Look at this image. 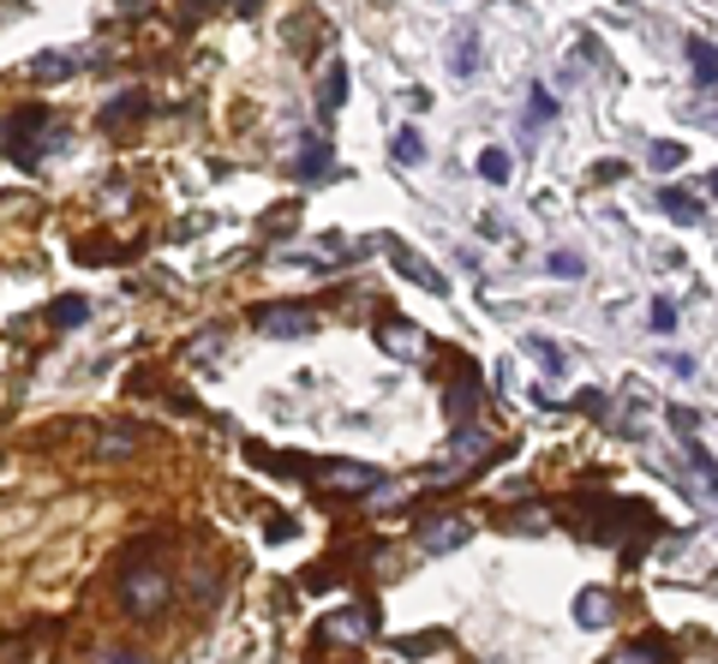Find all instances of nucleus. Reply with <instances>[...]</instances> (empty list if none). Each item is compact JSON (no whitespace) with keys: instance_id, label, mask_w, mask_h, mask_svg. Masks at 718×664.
<instances>
[{"instance_id":"1","label":"nucleus","mask_w":718,"mask_h":664,"mask_svg":"<svg viewBox=\"0 0 718 664\" xmlns=\"http://www.w3.org/2000/svg\"><path fill=\"white\" fill-rule=\"evenodd\" d=\"M169 598H174L169 569L144 563V569H126V574H120V605H126V617H157Z\"/></svg>"},{"instance_id":"2","label":"nucleus","mask_w":718,"mask_h":664,"mask_svg":"<svg viewBox=\"0 0 718 664\" xmlns=\"http://www.w3.org/2000/svg\"><path fill=\"white\" fill-rule=\"evenodd\" d=\"M491 450H497V438L479 426V419L455 426V438H449V455H443L438 467H431V485H449V474H467V467H479Z\"/></svg>"},{"instance_id":"3","label":"nucleus","mask_w":718,"mask_h":664,"mask_svg":"<svg viewBox=\"0 0 718 664\" xmlns=\"http://www.w3.org/2000/svg\"><path fill=\"white\" fill-rule=\"evenodd\" d=\"M252 329H264L269 341H305V336H317V317H312V305H258L252 312Z\"/></svg>"},{"instance_id":"4","label":"nucleus","mask_w":718,"mask_h":664,"mask_svg":"<svg viewBox=\"0 0 718 664\" xmlns=\"http://www.w3.org/2000/svg\"><path fill=\"white\" fill-rule=\"evenodd\" d=\"M671 426H676V438H683V450H688V467L700 474V497H713V503H718V462L707 455V443L695 438V431H700L695 413H688V407H671Z\"/></svg>"},{"instance_id":"5","label":"nucleus","mask_w":718,"mask_h":664,"mask_svg":"<svg viewBox=\"0 0 718 664\" xmlns=\"http://www.w3.org/2000/svg\"><path fill=\"white\" fill-rule=\"evenodd\" d=\"M378 240L390 246V264H395V276H407V282H414V288H426V293H449V288H443V270H438V264H426L414 246H402V240H390V234H378Z\"/></svg>"},{"instance_id":"6","label":"nucleus","mask_w":718,"mask_h":664,"mask_svg":"<svg viewBox=\"0 0 718 664\" xmlns=\"http://www.w3.org/2000/svg\"><path fill=\"white\" fill-rule=\"evenodd\" d=\"M467 539H473V521L467 515H438V521L419 527V551H431V557L455 551V545H467Z\"/></svg>"},{"instance_id":"7","label":"nucleus","mask_w":718,"mask_h":664,"mask_svg":"<svg viewBox=\"0 0 718 664\" xmlns=\"http://www.w3.org/2000/svg\"><path fill=\"white\" fill-rule=\"evenodd\" d=\"M378 348L395 353V360H419V353H426V329L407 324V317H383L378 324Z\"/></svg>"},{"instance_id":"8","label":"nucleus","mask_w":718,"mask_h":664,"mask_svg":"<svg viewBox=\"0 0 718 664\" xmlns=\"http://www.w3.org/2000/svg\"><path fill=\"white\" fill-rule=\"evenodd\" d=\"M317 474H324V485H336V491H383V474L378 467H366V462H324L317 467Z\"/></svg>"},{"instance_id":"9","label":"nucleus","mask_w":718,"mask_h":664,"mask_svg":"<svg viewBox=\"0 0 718 664\" xmlns=\"http://www.w3.org/2000/svg\"><path fill=\"white\" fill-rule=\"evenodd\" d=\"M449 72H455V79H473V72H479V31H473V24H461V31L449 36Z\"/></svg>"},{"instance_id":"10","label":"nucleus","mask_w":718,"mask_h":664,"mask_svg":"<svg viewBox=\"0 0 718 664\" xmlns=\"http://www.w3.org/2000/svg\"><path fill=\"white\" fill-rule=\"evenodd\" d=\"M659 210L671 215L676 228H700V222H707V203L688 198V191H676V186H664V191H659Z\"/></svg>"},{"instance_id":"11","label":"nucleus","mask_w":718,"mask_h":664,"mask_svg":"<svg viewBox=\"0 0 718 664\" xmlns=\"http://www.w3.org/2000/svg\"><path fill=\"white\" fill-rule=\"evenodd\" d=\"M341 102H348V67H341V60H329V67H324V84H317V108H324V120H336Z\"/></svg>"},{"instance_id":"12","label":"nucleus","mask_w":718,"mask_h":664,"mask_svg":"<svg viewBox=\"0 0 718 664\" xmlns=\"http://www.w3.org/2000/svg\"><path fill=\"white\" fill-rule=\"evenodd\" d=\"M144 114H150V96L144 91H126V96H114L108 108H102V126L114 132V126H132V120H144Z\"/></svg>"},{"instance_id":"13","label":"nucleus","mask_w":718,"mask_h":664,"mask_svg":"<svg viewBox=\"0 0 718 664\" xmlns=\"http://www.w3.org/2000/svg\"><path fill=\"white\" fill-rule=\"evenodd\" d=\"M473 407H479V383H473L467 365H461L455 383H449V419H461V426H467V419H473Z\"/></svg>"},{"instance_id":"14","label":"nucleus","mask_w":718,"mask_h":664,"mask_svg":"<svg viewBox=\"0 0 718 664\" xmlns=\"http://www.w3.org/2000/svg\"><path fill=\"white\" fill-rule=\"evenodd\" d=\"M575 622H581V629H605L611 622V593H599V586L575 593Z\"/></svg>"},{"instance_id":"15","label":"nucleus","mask_w":718,"mask_h":664,"mask_svg":"<svg viewBox=\"0 0 718 664\" xmlns=\"http://www.w3.org/2000/svg\"><path fill=\"white\" fill-rule=\"evenodd\" d=\"M688 72H695V84H718V48L707 43V36H688Z\"/></svg>"},{"instance_id":"16","label":"nucleus","mask_w":718,"mask_h":664,"mask_svg":"<svg viewBox=\"0 0 718 664\" xmlns=\"http://www.w3.org/2000/svg\"><path fill=\"white\" fill-rule=\"evenodd\" d=\"M688 162V144H676V138H652L647 144V168L652 174H676Z\"/></svg>"},{"instance_id":"17","label":"nucleus","mask_w":718,"mask_h":664,"mask_svg":"<svg viewBox=\"0 0 718 664\" xmlns=\"http://www.w3.org/2000/svg\"><path fill=\"white\" fill-rule=\"evenodd\" d=\"M324 168H329V138L312 132L305 138V150H300V162H293V174H300V180H317Z\"/></svg>"},{"instance_id":"18","label":"nucleus","mask_w":718,"mask_h":664,"mask_svg":"<svg viewBox=\"0 0 718 664\" xmlns=\"http://www.w3.org/2000/svg\"><path fill=\"white\" fill-rule=\"evenodd\" d=\"M132 450H138V426H108V431L96 438V455H102V462H120V455H132Z\"/></svg>"},{"instance_id":"19","label":"nucleus","mask_w":718,"mask_h":664,"mask_svg":"<svg viewBox=\"0 0 718 664\" xmlns=\"http://www.w3.org/2000/svg\"><path fill=\"white\" fill-rule=\"evenodd\" d=\"M96 55H36L31 60V79H67V72H79V67H90Z\"/></svg>"},{"instance_id":"20","label":"nucleus","mask_w":718,"mask_h":664,"mask_svg":"<svg viewBox=\"0 0 718 664\" xmlns=\"http://www.w3.org/2000/svg\"><path fill=\"white\" fill-rule=\"evenodd\" d=\"M390 150H395V162H402V168H426V138H419V126H402Z\"/></svg>"},{"instance_id":"21","label":"nucleus","mask_w":718,"mask_h":664,"mask_svg":"<svg viewBox=\"0 0 718 664\" xmlns=\"http://www.w3.org/2000/svg\"><path fill=\"white\" fill-rule=\"evenodd\" d=\"M366 617H359V610H336V617L324 622V641H366Z\"/></svg>"},{"instance_id":"22","label":"nucleus","mask_w":718,"mask_h":664,"mask_svg":"<svg viewBox=\"0 0 718 664\" xmlns=\"http://www.w3.org/2000/svg\"><path fill=\"white\" fill-rule=\"evenodd\" d=\"M84 317H90V305L79 300V293H67V300H55V305H48V324H55V329H79Z\"/></svg>"},{"instance_id":"23","label":"nucleus","mask_w":718,"mask_h":664,"mask_svg":"<svg viewBox=\"0 0 718 664\" xmlns=\"http://www.w3.org/2000/svg\"><path fill=\"white\" fill-rule=\"evenodd\" d=\"M521 348H528V353H533L538 365H545L551 377H563V365H569V360H563V348H557V341H545V336H528Z\"/></svg>"},{"instance_id":"24","label":"nucleus","mask_w":718,"mask_h":664,"mask_svg":"<svg viewBox=\"0 0 718 664\" xmlns=\"http://www.w3.org/2000/svg\"><path fill=\"white\" fill-rule=\"evenodd\" d=\"M509 174H516V162H509L503 150H485L479 156V180L485 186H509Z\"/></svg>"},{"instance_id":"25","label":"nucleus","mask_w":718,"mask_h":664,"mask_svg":"<svg viewBox=\"0 0 718 664\" xmlns=\"http://www.w3.org/2000/svg\"><path fill=\"white\" fill-rule=\"evenodd\" d=\"M36 126H48V108H24V114H12V120H7V138L19 144V138H31Z\"/></svg>"},{"instance_id":"26","label":"nucleus","mask_w":718,"mask_h":664,"mask_svg":"<svg viewBox=\"0 0 718 664\" xmlns=\"http://www.w3.org/2000/svg\"><path fill=\"white\" fill-rule=\"evenodd\" d=\"M528 96H533V102H528V120H533V126H538V120H557V96H551L545 84H533Z\"/></svg>"},{"instance_id":"27","label":"nucleus","mask_w":718,"mask_h":664,"mask_svg":"<svg viewBox=\"0 0 718 664\" xmlns=\"http://www.w3.org/2000/svg\"><path fill=\"white\" fill-rule=\"evenodd\" d=\"M587 264H581V252H551V276H563V282H575Z\"/></svg>"},{"instance_id":"28","label":"nucleus","mask_w":718,"mask_h":664,"mask_svg":"<svg viewBox=\"0 0 718 664\" xmlns=\"http://www.w3.org/2000/svg\"><path fill=\"white\" fill-rule=\"evenodd\" d=\"M192 574H198V581H192V598H198V605H210V598L222 593V581H216L210 569H192Z\"/></svg>"},{"instance_id":"29","label":"nucleus","mask_w":718,"mask_h":664,"mask_svg":"<svg viewBox=\"0 0 718 664\" xmlns=\"http://www.w3.org/2000/svg\"><path fill=\"white\" fill-rule=\"evenodd\" d=\"M652 329H659V336H671L676 329V305L671 300H652Z\"/></svg>"},{"instance_id":"30","label":"nucleus","mask_w":718,"mask_h":664,"mask_svg":"<svg viewBox=\"0 0 718 664\" xmlns=\"http://www.w3.org/2000/svg\"><path fill=\"white\" fill-rule=\"evenodd\" d=\"M90 664H150V659H138V653H120V646H102V653L90 659Z\"/></svg>"},{"instance_id":"31","label":"nucleus","mask_w":718,"mask_h":664,"mask_svg":"<svg viewBox=\"0 0 718 664\" xmlns=\"http://www.w3.org/2000/svg\"><path fill=\"white\" fill-rule=\"evenodd\" d=\"M611 664H652L647 646H623V653H611Z\"/></svg>"},{"instance_id":"32","label":"nucleus","mask_w":718,"mask_h":664,"mask_svg":"<svg viewBox=\"0 0 718 664\" xmlns=\"http://www.w3.org/2000/svg\"><path fill=\"white\" fill-rule=\"evenodd\" d=\"M407 108H414V114L431 108V91H426V84H414V91H407Z\"/></svg>"},{"instance_id":"33","label":"nucleus","mask_w":718,"mask_h":664,"mask_svg":"<svg viewBox=\"0 0 718 664\" xmlns=\"http://www.w3.org/2000/svg\"><path fill=\"white\" fill-rule=\"evenodd\" d=\"M707 186H713V198H718V168H713V180H707Z\"/></svg>"},{"instance_id":"34","label":"nucleus","mask_w":718,"mask_h":664,"mask_svg":"<svg viewBox=\"0 0 718 664\" xmlns=\"http://www.w3.org/2000/svg\"><path fill=\"white\" fill-rule=\"evenodd\" d=\"M138 7H144V0H126V12H138Z\"/></svg>"}]
</instances>
